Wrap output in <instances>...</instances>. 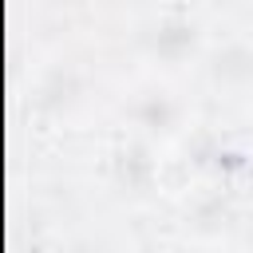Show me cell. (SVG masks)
<instances>
[{"mask_svg":"<svg viewBox=\"0 0 253 253\" xmlns=\"http://www.w3.org/2000/svg\"><path fill=\"white\" fill-rule=\"evenodd\" d=\"M202 47V24L186 12H166L158 24H150L146 32V51L170 67L186 63L194 51Z\"/></svg>","mask_w":253,"mask_h":253,"instance_id":"6da1fadb","label":"cell"},{"mask_svg":"<svg viewBox=\"0 0 253 253\" xmlns=\"http://www.w3.org/2000/svg\"><path fill=\"white\" fill-rule=\"evenodd\" d=\"M130 123L146 134V138H166L182 126V103L166 91V87H146L142 95H134L130 103Z\"/></svg>","mask_w":253,"mask_h":253,"instance_id":"7a4b0ae2","label":"cell"},{"mask_svg":"<svg viewBox=\"0 0 253 253\" xmlns=\"http://www.w3.org/2000/svg\"><path fill=\"white\" fill-rule=\"evenodd\" d=\"M115 174H119V182L126 190H150L154 178H158V162L150 158L146 142H126L115 154Z\"/></svg>","mask_w":253,"mask_h":253,"instance_id":"3957f363","label":"cell"},{"mask_svg":"<svg viewBox=\"0 0 253 253\" xmlns=\"http://www.w3.org/2000/svg\"><path fill=\"white\" fill-rule=\"evenodd\" d=\"M213 79L221 83H249L253 79V47L249 43H225L213 55Z\"/></svg>","mask_w":253,"mask_h":253,"instance_id":"277c9868","label":"cell"},{"mask_svg":"<svg viewBox=\"0 0 253 253\" xmlns=\"http://www.w3.org/2000/svg\"><path fill=\"white\" fill-rule=\"evenodd\" d=\"M202 253H213V249H202Z\"/></svg>","mask_w":253,"mask_h":253,"instance_id":"5b68a950","label":"cell"}]
</instances>
